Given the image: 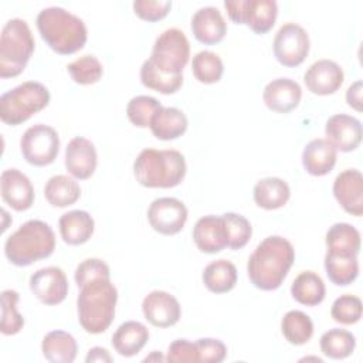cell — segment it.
Listing matches in <instances>:
<instances>
[{
  "label": "cell",
  "mask_w": 363,
  "mask_h": 363,
  "mask_svg": "<svg viewBox=\"0 0 363 363\" xmlns=\"http://www.w3.org/2000/svg\"><path fill=\"white\" fill-rule=\"evenodd\" d=\"M75 282L79 288L77 298L78 322L88 333L105 332L113 318L118 291L111 282L106 262L99 258L84 259L75 269Z\"/></svg>",
  "instance_id": "6da1fadb"
},
{
  "label": "cell",
  "mask_w": 363,
  "mask_h": 363,
  "mask_svg": "<svg viewBox=\"0 0 363 363\" xmlns=\"http://www.w3.org/2000/svg\"><path fill=\"white\" fill-rule=\"evenodd\" d=\"M189 57L190 44L184 33L179 28L164 30L156 38L150 57L140 67L142 84L164 95L177 92Z\"/></svg>",
  "instance_id": "7a4b0ae2"
},
{
  "label": "cell",
  "mask_w": 363,
  "mask_h": 363,
  "mask_svg": "<svg viewBox=\"0 0 363 363\" xmlns=\"http://www.w3.org/2000/svg\"><path fill=\"white\" fill-rule=\"evenodd\" d=\"M295 261L292 244L281 235L264 238L247 262L251 284L261 291H274L281 286Z\"/></svg>",
  "instance_id": "3957f363"
},
{
  "label": "cell",
  "mask_w": 363,
  "mask_h": 363,
  "mask_svg": "<svg viewBox=\"0 0 363 363\" xmlns=\"http://www.w3.org/2000/svg\"><path fill=\"white\" fill-rule=\"evenodd\" d=\"M35 23L41 38L57 54H74L84 48L86 43L88 31L85 23L62 7L43 9Z\"/></svg>",
  "instance_id": "277c9868"
},
{
  "label": "cell",
  "mask_w": 363,
  "mask_h": 363,
  "mask_svg": "<svg viewBox=\"0 0 363 363\" xmlns=\"http://www.w3.org/2000/svg\"><path fill=\"white\" fill-rule=\"evenodd\" d=\"M184 156L174 149H143L133 162L136 182L149 189H170L186 176Z\"/></svg>",
  "instance_id": "5b68a950"
},
{
  "label": "cell",
  "mask_w": 363,
  "mask_h": 363,
  "mask_svg": "<svg viewBox=\"0 0 363 363\" xmlns=\"http://www.w3.org/2000/svg\"><path fill=\"white\" fill-rule=\"evenodd\" d=\"M55 250L52 228L41 220H28L21 224L4 244L7 259L17 267H27L48 258Z\"/></svg>",
  "instance_id": "8992f818"
},
{
  "label": "cell",
  "mask_w": 363,
  "mask_h": 363,
  "mask_svg": "<svg viewBox=\"0 0 363 363\" xmlns=\"http://www.w3.org/2000/svg\"><path fill=\"white\" fill-rule=\"evenodd\" d=\"M34 38L23 18L9 20L0 35V77L3 79L20 75L34 52Z\"/></svg>",
  "instance_id": "52a82bcc"
},
{
  "label": "cell",
  "mask_w": 363,
  "mask_h": 363,
  "mask_svg": "<svg viewBox=\"0 0 363 363\" xmlns=\"http://www.w3.org/2000/svg\"><path fill=\"white\" fill-rule=\"evenodd\" d=\"M50 104V91L40 82L27 81L0 96V118L17 126Z\"/></svg>",
  "instance_id": "ba28073f"
},
{
  "label": "cell",
  "mask_w": 363,
  "mask_h": 363,
  "mask_svg": "<svg viewBox=\"0 0 363 363\" xmlns=\"http://www.w3.org/2000/svg\"><path fill=\"white\" fill-rule=\"evenodd\" d=\"M224 7L231 21L248 26L255 34L268 33L278 16L274 0H225Z\"/></svg>",
  "instance_id": "9c48e42d"
},
{
  "label": "cell",
  "mask_w": 363,
  "mask_h": 363,
  "mask_svg": "<svg viewBox=\"0 0 363 363\" xmlns=\"http://www.w3.org/2000/svg\"><path fill=\"white\" fill-rule=\"evenodd\" d=\"M20 150L27 163L43 167L51 164L60 152V136L51 126H30L20 139Z\"/></svg>",
  "instance_id": "30bf717a"
},
{
  "label": "cell",
  "mask_w": 363,
  "mask_h": 363,
  "mask_svg": "<svg viewBox=\"0 0 363 363\" xmlns=\"http://www.w3.org/2000/svg\"><path fill=\"white\" fill-rule=\"evenodd\" d=\"M309 45V35L305 28L295 23H286L275 34L272 50L279 64L298 67L308 57Z\"/></svg>",
  "instance_id": "8fae6325"
},
{
  "label": "cell",
  "mask_w": 363,
  "mask_h": 363,
  "mask_svg": "<svg viewBox=\"0 0 363 363\" xmlns=\"http://www.w3.org/2000/svg\"><path fill=\"white\" fill-rule=\"evenodd\" d=\"M187 207L174 197H159L153 200L147 208V220L150 227L163 234L173 235L183 230L187 221Z\"/></svg>",
  "instance_id": "7c38bea8"
},
{
  "label": "cell",
  "mask_w": 363,
  "mask_h": 363,
  "mask_svg": "<svg viewBox=\"0 0 363 363\" xmlns=\"http://www.w3.org/2000/svg\"><path fill=\"white\" fill-rule=\"evenodd\" d=\"M30 289L35 298L45 305L61 303L68 294V281L65 272L58 267H45L37 269L30 277Z\"/></svg>",
  "instance_id": "4fadbf2b"
},
{
  "label": "cell",
  "mask_w": 363,
  "mask_h": 363,
  "mask_svg": "<svg viewBox=\"0 0 363 363\" xmlns=\"http://www.w3.org/2000/svg\"><path fill=\"white\" fill-rule=\"evenodd\" d=\"M142 311L145 319L156 328H170L176 325L182 316L179 301L164 291L149 292L142 302Z\"/></svg>",
  "instance_id": "5bb4252c"
},
{
  "label": "cell",
  "mask_w": 363,
  "mask_h": 363,
  "mask_svg": "<svg viewBox=\"0 0 363 363\" xmlns=\"http://www.w3.org/2000/svg\"><path fill=\"white\" fill-rule=\"evenodd\" d=\"M326 140L340 152H352L362 142V123L350 115L337 113L326 121Z\"/></svg>",
  "instance_id": "9a60e30c"
},
{
  "label": "cell",
  "mask_w": 363,
  "mask_h": 363,
  "mask_svg": "<svg viewBox=\"0 0 363 363\" xmlns=\"http://www.w3.org/2000/svg\"><path fill=\"white\" fill-rule=\"evenodd\" d=\"M1 199L16 211H26L34 203V187L18 169H7L0 176Z\"/></svg>",
  "instance_id": "2e32d148"
},
{
  "label": "cell",
  "mask_w": 363,
  "mask_h": 363,
  "mask_svg": "<svg viewBox=\"0 0 363 363\" xmlns=\"http://www.w3.org/2000/svg\"><path fill=\"white\" fill-rule=\"evenodd\" d=\"M333 196L342 208L356 217L363 214V176L357 169H346L333 182Z\"/></svg>",
  "instance_id": "e0dca14e"
},
{
  "label": "cell",
  "mask_w": 363,
  "mask_h": 363,
  "mask_svg": "<svg viewBox=\"0 0 363 363\" xmlns=\"http://www.w3.org/2000/svg\"><path fill=\"white\" fill-rule=\"evenodd\" d=\"M98 156L95 145L82 136L71 139L65 147V169L79 180L89 179L96 169Z\"/></svg>",
  "instance_id": "ac0fdd59"
},
{
  "label": "cell",
  "mask_w": 363,
  "mask_h": 363,
  "mask_svg": "<svg viewBox=\"0 0 363 363\" xmlns=\"http://www.w3.org/2000/svg\"><path fill=\"white\" fill-rule=\"evenodd\" d=\"M193 240L201 252L216 254L228 247L227 225L223 216H204L193 228Z\"/></svg>",
  "instance_id": "d6986e66"
},
{
  "label": "cell",
  "mask_w": 363,
  "mask_h": 363,
  "mask_svg": "<svg viewBox=\"0 0 363 363\" xmlns=\"http://www.w3.org/2000/svg\"><path fill=\"white\" fill-rule=\"evenodd\" d=\"M343 69L332 60H319L313 62L303 75L306 88L315 95L335 94L343 84Z\"/></svg>",
  "instance_id": "ffe728a7"
},
{
  "label": "cell",
  "mask_w": 363,
  "mask_h": 363,
  "mask_svg": "<svg viewBox=\"0 0 363 363\" xmlns=\"http://www.w3.org/2000/svg\"><path fill=\"white\" fill-rule=\"evenodd\" d=\"M302 98L299 84L291 78H277L268 82L262 92L264 104L268 109L278 113L294 111Z\"/></svg>",
  "instance_id": "44dd1931"
},
{
  "label": "cell",
  "mask_w": 363,
  "mask_h": 363,
  "mask_svg": "<svg viewBox=\"0 0 363 363\" xmlns=\"http://www.w3.org/2000/svg\"><path fill=\"white\" fill-rule=\"evenodd\" d=\"M191 31L197 41L203 44L220 43L225 33L227 24L218 9L207 6L199 9L191 17Z\"/></svg>",
  "instance_id": "7402d4cb"
},
{
  "label": "cell",
  "mask_w": 363,
  "mask_h": 363,
  "mask_svg": "<svg viewBox=\"0 0 363 363\" xmlns=\"http://www.w3.org/2000/svg\"><path fill=\"white\" fill-rule=\"evenodd\" d=\"M337 150L326 139L311 140L302 152L303 169L312 176H325L336 164Z\"/></svg>",
  "instance_id": "603a6c76"
},
{
  "label": "cell",
  "mask_w": 363,
  "mask_h": 363,
  "mask_svg": "<svg viewBox=\"0 0 363 363\" xmlns=\"http://www.w3.org/2000/svg\"><path fill=\"white\" fill-rule=\"evenodd\" d=\"M58 227L64 242L69 245H81L92 237L95 223L89 213L84 210H72L60 217Z\"/></svg>",
  "instance_id": "cb8c5ba5"
},
{
  "label": "cell",
  "mask_w": 363,
  "mask_h": 363,
  "mask_svg": "<svg viewBox=\"0 0 363 363\" xmlns=\"http://www.w3.org/2000/svg\"><path fill=\"white\" fill-rule=\"evenodd\" d=\"M328 254L337 257H357L360 251V233L347 223H336L326 233Z\"/></svg>",
  "instance_id": "d4e9b609"
},
{
  "label": "cell",
  "mask_w": 363,
  "mask_h": 363,
  "mask_svg": "<svg viewBox=\"0 0 363 363\" xmlns=\"http://www.w3.org/2000/svg\"><path fill=\"white\" fill-rule=\"evenodd\" d=\"M149 340L147 328L138 320H128L122 323L112 335L113 349L125 357L138 354Z\"/></svg>",
  "instance_id": "484cf974"
},
{
  "label": "cell",
  "mask_w": 363,
  "mask_h": 363,
  "mask_svg": "<svg viewBox=\"0 0 363 363\" xmlns=\"http://www.w3.org/2000/svg\"><path fill=\"white\" fill-rule=\"evenodd\" d=\"M187 116L177 108L162 106L150 122V130L160 140H173L187 130Z\"/></svg>",
  "instance_id": "4316f807"
},
{
  "label": "cell",
  "mask_w": 363,
  "mask_h": 363,
  "mask_svg": "<svg viewBox=\"0 0 363 363\" xmlns=\"http://www.w3.org/2000/svg\"><path fill=\"white\" fill-rule=\"evenodd\" d=\"M254 201L265 210H277L285 206L289 200L291 190L286 182L279 177H265L254 186Z\"/></svg>",
  "instance_id": "83f0119b"
},
{
  "label": "cell",
  "mask_w": 363,
  "mask_h": 363,
  "mask_svg": "<svg viewBox=\"0 0 363 363\" xmlns=\"http://www.w3.org/2000/svg\"><path fill=\"white\" fill-rule=\"evenodd\" d=\"M41 350L48 362L71 363L77 357L78 345L71 333L65 330H52L44 336Z\"/></svg>",
  "instance_id": "f1b7e54d"
},
{
  "label": "cell",
  "mask_w": 363,
  "mask_h": 363,
  "mask_svg": "<svg viewBox=\"0 0 363 363\" xmlns=\"http://www.w3.org/2000/svg\"><path fill=\"white\" fill-rule=\"evenodd\" d=\"M201 279L210 292L225 294L237 284V268L228 259H217L204 268Z\"/></svg>",
  "instance_id": "f546056e"
},
{
  "label": "cell",
  "mask_w": 363,
  "mask_h": 363,
  "mask_svg": "<svg viewBox=\"0 0 363 363\" xmlns=\"http://www.w3.org/2000/svg\"><path fill=\"white\" fill-rule=\"evenodd\" d=\"M291 294L296 302L306 306H316L325 299L326 288L316 272L303 271L294 279Z\"/></svg>",
  "instance_id": "4dcf8cb0"
},
{
  "label": "cell",
  "mask_w": 363,
  "mask_h": 363,
  "mask_svg": "<svg viewBox=\"0 0 363 363\" xmlns=\"http://www.w3.org/2000/svg\"><path fill=\"white\" fill-rule=\"evenodd\" d=\"M79 196V184L67 174L52 176L44 187V197L54 207H68L74 204Z\"/></svg>",
  "instance_id": "1f68e13d"
},
{
  "label": "cell",
  "mask_w": 363,
  "mask_h": 363,
  "mask_svg": "<svg viewBox=\"0 0 363 363\" xmlns=\"http://www.w3.org/2000/svg\"><path fill=\"white\" fill-rule=\"evenodd\" d=\"M281 330L291 345H305L313 335V322L301 311H289L281 320Z\"/></svg>",
  "instance_id": "d6a6232c"
},
{
  "label": "cell",
  "mask_w": 363,
  "mask_h": 363,
  "mask_svg": "<svg viewBox=\"0 0 363 363\" xmlns=\"http://www.w3.org/2000/svg\"><path fill=\"white\" fill-rule=\"evenodd\" d=\"M356 347V337L345 329H330L320 336V350L330 359H346Z\"/></svg>",
  "instance_id": "836d02e7"
},
{
  "label": "cell",
  "mask_w": 363,
  "mask_h": 363,
  "mask_svg": "<svg viewBox=\"0 0 363 363\" xmlns=\"http://www.w3.org/2000/svg\"><path fill=\"white\" fill-rule=\"evenodd\" d=\"M325 269L332 284L346 286L352 284L359 275L357 257H337L326 252Z\"/></svg>",
  "instance_id": "e575fe53"
},
{
  "label": "cell",
  "mask_w": 363,
  "mask_h": 363,
  "mask_svg": "<svg viewBox=\"0 0 363 363\" xmlns=\"http://www.w3.org/2000/svg\"><path fill=\"white\" fill-rule=\"evenodd\" d=\"M193 75L201 84L218 82L224 72V65L221 58L213 51H200L193 57L191 62Z\"/></svg>",
  "instance_id": "d590c367"
},
{
  "label": "cell",
  "mask_w": 363,
  "mask_h": 363,
  "mask_svg": "<svg viewBox=\"0 0 363 363\" xmlns=\"http://www.w3.org/2000/svg\"><path fill=\"white\" fill-rule=\"evenodd\" d=\"M18 292L13 289H4L1 292V325L0 330L3 335L10 336L18 333L24 326V318L17 311Z\"/></svg>",
  "instance_id": "8d00e7d4"
},
{
  "label": "cell",
  "mask_w": 363,
  "mask_h": 363,
  "mask_svg": "<svg viewBox=\"0 0 363 363\" xmlns=\"http://www.w3.org/2000/svg\"><path fill=\"white\" fill-rule=\"evenodd\" d=\"M160 108L162 105L156 98L147 95H138L128 102L126 115L132 125L138 128H147L150 126L152 118Z\"/></svg>",
  "instance_id": "74e56055"
},
{
  "label": "cell",
  "mask_w": 363,
  "mask_h": 363,
  "mask_svg": "<svg viewBox=\"0 0 363 363\" xmlns=\"http://www.w3.org/2000/svg\"><path fill=\"white\" fill-rule=\"evenodd\" d=\"M71 79L79 85H91L101 79L104 74L102 64L94 55H82L67 67Z\"/></svg>",
  "instance_id": "f35d334b"
},
{
  "label": "cell",
  "mask_w": 363,
  "mask_h": 363,
  "mask_svg": "<svg viewBox=\"0 0 363 363\" xmlns=\"http://www.w3.org/2000/svg\"><path fill=\"white\" fill-rule=\"evenodd\" d=\"M227 225L228 234V247L231 250H241L247 245L252 235V227L250 221L237 213H225L223 214Z\"/></svg>",
  "instance_id": "ab89813d"
},
{
  "label": "cell",
  "mask_w": 363,
  "mask_h": 363,
  "mask_svg": "<svg viewBox=\"0 0 363 363\" xmlns=\"http://www.w3.org/2000/svg\"><path fill=\"white\" fill-rule=\"evenodd\" d=\"M330 316L335 322L342 325H353L362 318V301L354 295H340L335 299Z\"/></svg>",
  "instance_id": "60d3db41"
},
{
  "label": "cell",
  "mask_w": 363,
  "mask_h": 363,
  "mask_svg": "<svg viewBox=\"0 0 363 363\" xmlns=\"http://www.w3.org/2000/svg\"><path fill=\"white\" fill-rule=\"evenodd\" d=\"M172 9V1L167 0H136L133 11L145 21H159L164 18Z\"/></svg>",
  "instance_id": "b9f144b4"
},
{
  "label": "cell",
  "mask_w": 363,
  "mask_h": 363,
  "mask_svg": "<svg viewBox=\"0 0 363 363\" xmlns=\"http://www.w3.org/2000/svg\"><path fill=\"white\" fill-rule=\"evenodd\" d=\"M201 363H221L227 356L225 345L213 337H201L194 342Z\"/></svg>",
  "instance_id": "7bdbcfd3"
},
{
  "label": "cell",
  "mask_w": 363,
  "mask_h": 363,
  "mask_svg": "<svg viewBox=\"0 0 363 363\" xmlns=\"http://www.w3.org/2000/svg\"><path fill=\"white\" fill-rule=\"evenodd\" d=\"M166 362L170 363H197L199 353L196 343L189 342L187 339H176L169 345Z\"/></svg>",
  "instance_id": "ee69618b"
},
{
  "label": "cell",
  "mask_w": 363,
  "mask_h": 363,
  "mask_svg": "<svg viewBox=\"0 0 363 363\" xmlns=\"http://www.w3.org/2000/svg\"><path fill=\"white\" fill-rule=\"evenodd\" d=\"M362 88H363L362 81H356L346 91L347 105L352 106L353 109L359 111V112L363 109V106H362Z\"/></svg>",
  "instance_id": "f6af8a7d"
},
{
  "label": "cell",
  "mask_w": 363,
  "mask_h": 363,
  "mask_svg": "<svg viewBox=\"0 0 363 363\" xmlns=\"http://www.w3.org/2000/svg\"><path fill=\"white\" fill-rule=\"evenodd\" d=\"M85 362L86 363H91V362H108V363H111L112 362V356L109 354V352L106 350V349H104V347H99V346H95V347H92V349H89V352H88V354H86V357H85Z\"/></svg>",
  "instance_id": "bcb514c9"
},
{
  "label": "cell",
  "mask_w": 363,
  "mask_h": 363,
  "mask_svg": "<svg viewBox=\"0 0 363 363\" xmlns=\"http://www.w3.org/2000/svg\"><path fill=\"white\" fill-rule=\"evenodd\" d=\"M150 360H166V357H163L159 352H153L150 356L145 357V362H150Z\"/></svg>",
  "instance_id": "7dc6e473"
}]
</instances>
